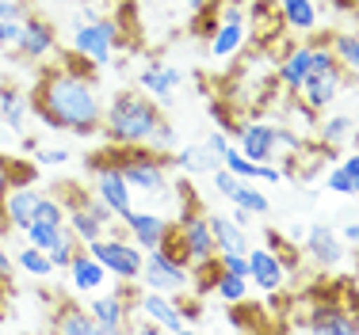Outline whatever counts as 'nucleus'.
Returning a JSON list of instances; mask_svg holds the SVG:
<instances>
[{"instance_id":"obj_47","label":"nucleus","mask_w":359,"mask_h":335,"mask_svg":"<svg viewBox=\"0 0 359 335\" xmlns=\"http://www.w3.org/2000/svg\"><path fill=\"white\" fill-rule=\"evenodd\" d=\"M0 218H4V213H0ZM4 233H8V221H0V240H4Z\"/></svg>"},{"instance_id":"obj_6","label":"nucleus","mask_w":359,"mask_h":335,"mask_svg":"<svg viewBox=\"0 0 359 335\" xmlns=\"http://www.w3.org/2000/svg\"><path fill=\"white\" fill-rule=\"evenodd\" d=\"M138 282H145V290H161V294H184L191 286V267L165 248H149L142 259Z\"/></svg>"},{"instance_id":"obj_15","label":"nucleus","mask_w":359,"mask_h":335,"mask_svg":"<svg viewBox=\"0 0 359 335\" xmlns=\"http://www.w3.org/2000/svg\"><path fill=\"white\" fill-rule=\"evenodd\" d=\"M302 252H306V259H313L318 267H340V263H344V255H348V248H344V240H340L337 229L310 225V229H306Z\"/></svg>"},{"instance_id":"obj_10","label":"nucleus","mask_w":359,"mask_h":335,"mask_svg":"<svg viewBox=\"0 0 359 335\" xmlns=\"http://www.w3.org/2000/svg\"><path fill=\"white\" fill-rule=\"evenodd\" d=\"M57 54V31L50 27L42 15H27L20 27V38H15V57L23 62H50Z\"/></svg>"},{"instance_id":"obj_26","label":"nucleus","mask_w":359,"mask_h":335,"mask_svg":"<svg viewBox=\"0 0 359 335\" xmlns=\"http://www.w3.org/2000/svg\"><path fill=\"white\" fill-rule=\"evenodd\" d=\"M54 332H69V335H100L96 320H92L88 305H73L62 301L54 308Z\"/></svg>"},{"instance_id":"obj_38","label":"nucleus","mask_w":359,"mask_h":335,"mask_svg":"<svg viewBox=\"0 0 359 335\" xmlns=\"http://www.w3.org/2000/svg\"><path fill=\"white\" fill-rule=\"evenodd\" d=\"M65 160H69V149H57V145L54 149H42V145L35 149V164L39 168H62Z\"/></svg>"},{"instance_id":"obj_24","label":"nucleus","mask_w":359,"mask_h":335,"mask_svg":"<svg viewBox=\"0 0 359 335\" xmlns=\"http://www.w3.org/2000/svg\"><path fill=\"white\" fill-rule=\"evenodd\" d=\"M279 34H283L279 0H252V38L260 42V46H271Z\"/></svg>"},{"instance_id":"obj_23","label":"nucleus","mask_w":359,"mask_h":335,"mask_svg":"<svg viewBox=\"0 0 359 335\" xmlns=\"http://www.w3.org/2000/svg\"><path fill=\"white\" fill-rule=\"evenodd\" d=\"M245 42H249V27L241 20V23H218V31L207 38V46L215 62H229V57H237L245 50Z\"/></svg>"},{"instance_id":"obj_9","label":"nucleus","mask_w":359,"mask_h":335,"mask_svg":"<svg viewBox=\"0 0 359 335\" xmlns=\"http://www.w3.org/2000/svg\"><path fill=\"white\" fill-rule=\"evenodd\" d=\"M84 164H88V171H92V191H96L100 199L115 210V218L123 221L126 213L134 210V191H130V183L123 179V171H118L115 164H107L100 152H92Z\"/></svg>"},{"instance_id":"obj_7","label":"nucleus","mask_w":359,"mask_h":335,"mask_svg":"<svg viewBox=\"0 0 359 335\" xmlns=\"http://www.w3.org/2000/svg\"><path fill=\"white\" fill-rule=\"evenodd\" d=\"M176 233H180V244H184L187 267H199V263H207L218 255L210 221H207V213L195 210V199H184V213H180V221H176Z\"/></svg>"},{"instance_id":"obj_36","label":"nucleus","mask_w":359,"mask_h":335,"mask_svg":"<svg viewBox=\"0 0 359 335\" xmlns=\"http://www.w3.org/2000/svg\"><path fill=\"white\" fill-rule=\"evenodd\" d=\"M180 145V137H176V126L168 122V118H161V126L153 130V137H149V149H157V152H172Z\"/></svg>"},{"instance_id":"obj_45","label":"nucleus","mask_w":359,"mask_h":335,"mask_svg":"<svg viewBox=\"0 0 359 335\" xmlns=\"http://www.w3.org/2000/svg\"><path fill=\"white\" fill-rule=\"evenodd\" d=\"M344 244H352V248H359V221H352V225H344Z\"/></svg>"},{"instance_id":"obj_39","label":"nucleus","mask_w":359,"mask_h":335,"mask_svg":"<svg viewBox=\"0 0 359 335\" xmlns=\"http://www.w3.org/2000/svg\"><path fill=\"white\" fill-rule=\"evenodd\" d=\"M23 20H27L23 0H0V23H23Z\"/></svg>"},{"instance_id":"obj_13","label":"nucleus","mask_w":359,"mask_h":335,"mask_svg":"<svg viewBox=\"0 0 359 335\" xmlns=\"http://www.w3.org/2000/svg\"><path fill=\"white\" fill-rule=\"evenodd\" d=\"M134 313H142L145 320H153L161 332H187V320L176 308V294H161V290H145L134 297Z\"/></svg>"},{"instance_id":"obj_21","label":"nucleus","mask_w":359,"mask_h":335,"mask_svg":"<svg viewBox=\"0 0 359 335\" xmlns=\"http://www.w3.org/2000/svg\"><path fill=\"white\" fill-rule=\"evenodd\" d=\"M172 164L184 171V176H210V171H215L218 164H222V157L215 149H210L207 141H191V145H184V149H172Z\"/></svg>"},{"instance_id":"obj_16","label":"nucleus","mask_w":359,"mask_h":335,"mask_svg":"<svg viewBox=\"0 0 359 335\" xmlns=\"http://www.w3.org/2000/svg\"><path fill=\"white\" fill-rule=\"evenodd\" d=\"M249 278L252 286H260L264 294H279L287 282V263L279 259L271 248H249Z\"/></svg>"},{"instance_id":"obj_30","label":"nucleus","mask_w":359,"mask_h":335,"mask_svg":"<svg viewBox=\"0 0 359 335\" xmlns=\"http://www.w3.org/2000/svg\"><path fill=\"white\" fill-rule=\"evenodd\" d=\"M329 46H332V54H337V62L344 65V73H359V34L332 31L329 34Z\"/></svg>"},{"instance_id":"obj_25","label":"nucleus","mask_w":359,"mask_h":335,"mask_svg":"<svg viewBox=\"0 0 359 335\" xmlns=\"http://www.w3.org/2000/svg\"><path fill=\"white\" fill-rule=\"evenodd\" d=\"M352 141H355V122L348 115H332V118H325V122L318 126V145H321V149H329L332 157L344 152Z\"/></svg>"},{"instance_id":"obj_46","label":"nucleus","mask_w":359,"mask_h":335,"mask_svg":"<svg viewBox=\"0 0 359 335\" xmlns=\"http://www.w3.org/2000/svg\"><path fill=\"white\" fill-rule=\"evenodd\" d=\"M207 4H215V0H187V8H191V12H199V8H207Z\"/></svg>"},{"instance_id":"obj_42","label":"nucleus","mask_w":359,"mask_h":335,"mask_svg":"<svg viewBox=\"0 0 359 335\" xmlns=\"http://www.w3.org/2000/svg\"><path fill=\"white\" fill-rule=\"evenodd\" d=\"M340 168H344L348 176H352V183H355V194H359V149H355V152H348V157L340 160Z\"/></svg>"},{"instance_id":"obj_14","label":"nucleus","mask_w":359,"mask_h":335,"mask_svg":"<svg viewBox=\"0 0 359 335\" xmlns=\"http://www.w3.org/2000/svg\"><path fill=\"white\" fill-rule=\"evenodd\" d=\"M138 84H142V92L157 103V107H172V103H176V88L184 84V73H180L176 65L149 62L138 73Z\"/></svg>"},{"instance_id":"obj_31","label":"nucleus","mask_w":359,"mask_h":335,"mask_svg":"<svg viewBox=\"0 0 359 335\" xmlns=\"http://www.w3.org/2000/svg\"><path fill=\"white\" fill-rule=\"evenodd\" d=\"M15 267L27 271L31 278H50V274H54V263H50V255L42 252V248H35V244L20 248V255H15Z\"/></svg>"},{"instance_id":"obj_41","label":"nucleus","mask_w":359,"mask_h":335,"mask_svg":"<svg viewBox=\"0 0 359 335\" xmlns=\"http://www.w3.org/2000/svg\"><path fill=\"white\" fill-rule=\"evenodd\" d=\"M12 157H4L0 152V206H4V199H8V191H12Z\"/></svg>"},{"instance_id":"obj_2","label":"nucleus","mask_w":359,"mask_h":335,"mask_svg":"<svg viewBox=\"0 0 359 335\" xmlns=\"http://www.w3.org/2000/svg\"><path fill=\"white\" fill-rule=\"evenodd\" d=\"M161 107L149 96L123 88L115 92V99L104 107V126L100 134L107 137V145H149L153 130L161 126Z\"/></svg>"},{"instance_id":"obj_17","label":"nucleus","mask_w":359,"mask_h":335,"mask_svg":"<svg viewBox=\"0 0 359 335\" xmlns=\"http://www.w3.org/2000/svg\"><path fill=\"white\" fill-rule=\"evenodd\" d=\"M123 225H126V233H130L134 244L149 252V248H161V244H165L172 221L161 218V213H153V210H130V213L123 218Z\"/></svg>"},{"instance_id":"obj_4","label":"nucleus","mask_w":359,"mask_h":335,"mask_svg":"<svg viewBox=\"0 0 359 335\" xmlns=\"http://www.w3.org/2000/svg\"><path fill=\"white\" fill-rule=\"evenodd\" d=\"M69 42H73L76 54L88 57V62L100 69V65H111V62H115V50H118V42H123V27H118L111 15H104V20H92V23L73 20Z\"/></svg>"},{"instance_id":"obj_37","label":"nucleus","mask_w":359,"mask_h":335,"mask_svg":"<svg viewBox=\"0 0 359 335\" xmlns=\"http://www.w3.org/2000/svg\"><path fill=\"white\" fill-rule=\"evenodd\" d=\"M325 187H329L332 194H355V183H352V176H348V171L340 168V164L329 171V179H325Z\"/></svg>"},{"instance_id":"obj_12","label":"nucleus","mask_w":359,"mask_h":335,"mask_svg":"<svg viewBox=\"0 0 359 335\" xmlns=\"http://www.w3.org/2000/svg\"><path fill=\"white\" fill-rule=\"evenodd\" d=\"M237 149L256 164H276L279 160V145H276V122L264 118H249L237 126Z\"/></svg>"},{"instance_id":"obj_33","label":"nucleus","mask_w":359,"mask_h":335,"mask_svg":"<svg viewBox=\"0 0 359 335\" xmlns=\"http://www.w3.org/2000/svg\"><path fill=\"white\" fill-rule=\"evenodd\" d=\"M23 236H27V244H35V248H42V252H50V248L57 244V240L65 236V225H50V221H31L27 229H23Z\"/></svg>"},{"instance_id":"obj_3","label":"nucleus","mask_w":359,"mask_h":335,"mask_svg":"<svg viewBox=\"0 0 359 335\" xmlns=\"http://www.w3.org/2000/svg\"><path fill=\"white\" fill-rule=\"evenodd\" d=\"M100 157L123 171V179L130 183V191H142V194L168 191L172 152H157V149H149V145H107Z\"/></svg>"},{"instance_id":"obj_32","label":"nucleus","mask_w":359,"mask_h":335,"mask_svg":"<svg viewBox=\"0 0 359 335\" xmlns=\"http://www.w3.org/2000/svg\"><path fill=\"white\" fill-rule=\"evenodd\" d=\"M215 297H218L222 305H237V301H245V297H249V278L222 271V274H218V282H215Z\"/></svg>"},{"instance_id":"obj_22","label":"nucleus","mask_w":359,"mask_h":335,"mask_svg":"<svg viewBox=\"0 0 359 335\" xmlns=\"http://www.w3.org/2000/svg\"><path fill=\"white\" fill-rule=\"evenodd\" d=\"M207 221H210V233H215L218 252H249V248H252L249 229L237 225L229 213H207Z\"/></svg>"},{"instance_id":"obj_20","label":"nucleus","mask_w":359,"mask_h":335,"mask_svg":"<svg viewBox=\"0 0 359 335\" xmlns=\"http://www.w3.org/2000/svg\"><path fill=\"white\" fill-rule=\"evenodd\" d=\"M313 73V62H310V42L306 46H287L283 57H279L276 65V84L279 88H287L290 96H294L298 88H302V80Z\"/></svg>"},{"instance_id":"obj_11","label":"nucleus","mask_w":359,"mask_h":335,"mask_svg":"<svg viewBox=\"0 0 359 335\" xmlns=\"http://www.w3.org/2000/svg\"><path fill=\"white\" fill-rule=\"evenodd\" d=\"M348 84V73H344V65H332V69H318V73H310L302 80V88L294 92V99L298 103H306L310 111H321L329 107L332 99L340 96V88Z\"/></svg>"},{"instance_id":"obj_1","label":"nucleus","mask_w":359,"mask_h":335,"mask_svg":"<svg viewBox=\"0 0 359 335\" xmlns=\"http://www.w3.org/2000/svg\"><path fill=\"white\" fill-rule=\"evenodd\" d=\"M31 115L46 130L92 137L104 126V103L96 96V76H81L65 65H42L31 88Z\"/></svg>"},{"instance_id":"obj_43","label":"nucleus","mask_w":359,"mask_h":335,"mask_svg":"<svg viewBox=\"0 0 359 335\" xmlns=\"http://www.w3.org/2000/svg\"><path fill=\"white\" fill-rule=\"evenodd\" d=\"M207 145H210V149H215V152H218V157H222V152H226V149H229V137H226V130H215V134H210V137H207Z\"/></svg>"},{"instance_id":"obj_27","label":"nucleus","mask_w":359,"mask_h":335,"mask_svg":"<svg viewBox=\"0 0 359 335\" xmlns=\"http://www.w3.org/2000/svg\"><path fill=\"white\" fill-rule=\"evenodd\" d=\"M27 115H31V103H27V96H23L20 88H12V84L0 88V118H4L8 134H23Z\"/></svg>"},{"instance_id":"obj_28","label":"nucleus","mask_w":359,"mask_h":335,"mask_svg":"<svg viewBox=\"0 0 359 335\" xmlns=\"http://www.w3.org/2000/svg\"><path fill=\"white\" fill-rule=\"evenodd\" d=\"M279 15H283V27L298 34L318 27V4L313 0H279Z\"/></svg>"},{"instance_id":"obj_35","label":"nucleus","mask_w":359,"mask_h":335,"mask_svg":"<svg viewBox=\"0 0 359 335\" xmlns=\"http://www.w3.org/2000/svg\"><path fill=\"white\" fill-rule=\"evenodd\" d=\"M35 218L39 221H50V225H65V202L57 199V194H39Z\"/></svg>"},{"instance_id":"obj_34","label":"nucleus","mask_w":359,"mask_h":335,"mask_svg":"<svg viewBox=\"0 0 359 335\" xmlns=\"http://www.w3.org/2000/svg\"><path fill=\"white\" fill-rule=\"evenodd\" d=\"M218 4H207L199 12H191V38H210L218 31Z\"/></svg>"},{"instance_id":"obj_29","label":"nucleus","mask_w":359,"mask_h":335,"mask_svg":"<svg viewBox=\"0 0 359 335\" xmlns=\"http://www.w3.org/2000/svg\"><path fill=\"white\" fill-rule=\"evenodd\" d=\"M229 202L241 206V210H249V213H256V218H264V213L271 210L268 194H264L260 187H252V179H237V187L229 191Z\"/></svg>"},{"instance_id":"obj_8","label":"nucleus","mask_w":359,"mask_h":335,"mask_svg":"<svg viewBox=\"0 0 359 335\" xmlns=\"http://www.w3.org/2000/svg\"><path fill=\"white\" fill-rule=\"evenodd\" d=\"M134 297H138V290H134V282H118V290H96L88 301V313L92 320H96V328L104 335H115V332H126V320L134 316Z\"/></svg>"},{"instance_id":"obj_5","label":"nucleus","mask_w":359,"mask_h":335,"mask_svg":"<svg viewBox=\"0 0 359 335\" xmlns=\"http://www.w3.org/2000/svg\"><path fill=\"white\" fill-rule=\"evenodd\" d=\"M111 278L118 282H138L142 274V259H145V248H138L134 240H123V236H96L92 244H84Z\"/></svg>"},{"instance_id":"obj_19","label":"nucleus","mask_w":359,"mask_h":335,"mask_svg":"<svg viewBox=\"0 0 359 335\" xmlns=\"http://www.w3.org/2000/svg\"><path fill=\"white\" fill-rule=\"evenodd\" d=\"M39 187L35 183H23V187H12L8 191L4 206H0V213H4L8 229H15V233H23V229L35 221V206H39Z\"/></svg>"},{"instance_id":"obj_18","label":"nucleus","mask_w":359,"mask_h":335,"mask_svg":"<svg viewBox=\"0 0 359 335\" xmlns=\"http://www.w3.org/2000/svg\"><path fill=\"white\" fill-rule=\"evenodd\" d=\"M65 274H69L73 290H81V294H96V290H104L107 278H111V274L104 271V263H100L88 248H76V255L69 259Z\"/></svg>"},{"instance_id":"obj_40","label":"nucleus","mask_w":359,"mask_h":335,"mask_svg":"<svg viewBox=\"0 0 359 335\" xmlns=\"http://www.w3.org/2000/svg\"><path fill=\"white\" fill-rule=\"evenodd\" d=\"M176 308H180V316L187 320V328L203 320V301H199V297H184V301H176Z\"/></svg>"},{"instance_id":"obj_44","label":"nucleus","mask_w":359,"mask_h":335,"mask_svg":"<svg viewBox=\"0 0 359 335\" xmlns=\"http://www.w3.org/2000/svg\"><path fill=\"white\" fill-rule=\"evenodd\" d=\"M12 271H15V259H8V252L0 248V286H4L8 278H12Z\"/></svg>"}]
</instances>
